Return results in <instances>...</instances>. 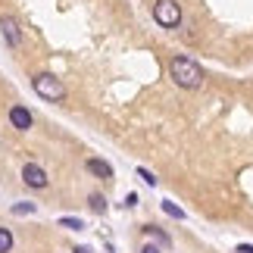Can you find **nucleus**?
Listing matches in <instances>:
<instances>
[{
	"label": "nucleus",
	"instance_id": "nucleus-1",
	"mask_svg": "<svg viewBox=\"0 0 253 253\" xmlns=\"http://www.w3.org/2000/svg\"><path fill=\"white\" fill-rule=\"evenodd\" d=\"M169 75H172V82L178 87H184V91H194V87L203 84V69L191 60V56H175L169 63Z\"/></svg>",
	"mask_w": 253,
	"mask_h": 253
},
{
	"label": "nucleus",
	"instance_id": "nucleus-2",
	"mask_svg": "<svg viewBox=\"0 0 253 253\" xmlns=\"http://www.w3.org/2000/svg\"><path fill=\"white\" fill-rule=\"evenodd\" d=\"M32 87H35L38 97H44V100H50V103H60L63 97H66L63 82L56 79V75H50V72H38V75H32Z\"/></svg>",
	"mask_w": 253,
	"mask_h": 253
},
{
	"label": "nucleus",
	"instance_id": "nucleus-3",
	"mask_svg": "<svg viewBox=\"0 0 253 253\" xmlns=\"http://www.w3.org/2000/svg\"><path fill=\"white\" fill-rule=\"evenodd\" d=\"M153 19H157L160 28H178L181 25L178 0H157V3H153Z\"/></svg>",
	"mask_w": 253,
	"mask_h": 253
},
{
	"label": "nucleus",
	"instance_id": "nucleus-4",
	"mask_svg": "<svg viewBox=\"0 0 253 253\" xmlns=\"http://www.w3.org/2000/svg\"><path fill=\"white\" fill-rule=\"evenodd\" d=\"M22 181L28 184V188H47V184H50V178H47V172L41 169V166H35V163H25L22 166Z\"/></svg>",
	"mask_w": 253,
	"mask_h": 253
},
{
	"label": "nucleus",
	"instance_id": "nucleus-5",
	"mask_svg": "<svg viewBox=\"0 0 253 253\" xmlns=\"http://www.w3.org/2000/svg\"><path fill=\"white\" fill-rule=\"evenodd\" d=\"M9 122H13V128L16 131H28V128H32V125H35V116L32 113H28L25 110V106H9Z\"/></svg>",
	"mask_w": 253,
	"mask_h": 253
},
{
	"label": "nucleus",
	"instance_id": "nucleus-6",
	"mask_svg": "<svg viewBox=\"0 0 253 253\" xmlns=\"http://www.w3.org/2000/svg\"><path fill=\"white\" fill-rule=\"evenodd\" d=\"M0 28H3V41L9 44V47H22V35H19V22L16 19H9V16H3L0 19Z\"/></svg>",
	"mask_w": 253,
	"mask_h": 253
},
{
	"label": "nucleus",
	"instance_id": "nucleus-7",
	"mask_svg": "<svg viewBox=\"0 0 253 253\" xmlns=\"http://www.w3.org/2000/svg\"><path fill=\"white\" fill-rule=\"evenodd\" d=\"M84 169L91 172V175H97V178H113V166L106 160H97V157H91L84 163Z\"/></svg>",
	"mask_w": 253,
	"mask_h": 253
},
{
	"label": "nucleus",
	"instance_id": "nucleus-8",
	"mask_svg": "<svg viewBox=\"0 0 253 253\" xmlns=\"http://www.w3.org/2000/svg\"><path fill=\"white\" fill-rule=\"evenodd\" d=\"M141 231H144V235H147V238H153V241H157L160 247H166V250L172 247V238H169V235H166V231H163L160 225H144Z\"/></svg>",
	"mask_w": 253,
	"mask_h": 253
},
{
	"label": "nucleus",
	"instance_id": "nucleus-9",
	"mask_svg": "<svg viewBox=\"0 0 253 253\" xmlns=\"http://www.w3.org/2000/svg\"><path fill=\"white\" fill-rule=\"evenodd\" d=\"M16 244V238H13V231L9 228H0V253H9Z\"/></svg>",
	"mask_w": 253,
	"mask_h": 253
},
{
	"label": "nucleus",
	"instance_id": "nucleus-10",
	"mask_svg": "<svg viewBox=\"0 0 253 253\" xmlns=\"http://www.w3.org/2000/svg\"><path fill=\"white\" fill-rule=\"evenodd\" d=\"M87 207L100 216V212H106V197H103V194H91V197H87Z\"/></svg>",
	"mask_w": 253,
	"mask_h": 253
},
{
	"label": "nucleus",
	"instance_id": "nucleus-11",
	"mask_svg": "<svg viewBox=\"0 0 253 253\" xmlns=\"http://www.w3.org/2000/svg\"><path fill=\"white\" fill-rule=\"evenodd\" d=\"M60 228H69V231H82L84 222L75 219V216H60Z\"/></svg>",
	"mask_w": 253,
	"mask_h": 253
},
{
	"label": "nucleus",
	"instance_id": "nucleus-12",
	"mask_svg": "<svg viewBox=\"0 0 253 253\" xmlns=\"http://www.w3.org/2000/svg\"><path fill=\"white\" fill-rule=\"evenodd\" d=\"M163 212H166V216H172V219H184V210L175 207L172 200H163Z\"/></svg>",
	"mask_w": 253,
	"mask_h": 253
},
{
	"label": "nucleus",
	"instance_id": "nucleus-13",
	"mask_svg": "<svg viewBox=\"0 0 253 253\" xmlns=\"http://www.w3.org/2000/svg\"><path fill=\"white\" fill-rule=\"evenodd\" d=\"M13 212H16V216H32V212H35V203H16V207H13Z\"/></svg>",
	"mask_w": 253,
	"mask_h": 253
},
{
	"label": "nucleus",
	"instance_id": "nucleus-14",
	"mask_svg": "<svg viewBox=\"0 0 253 253\" xmlns=\"http://www.w3.org/2000/svg\"><path fill=\"white\" fill-rule=\"evenodd\" d=\"M138 175H141V178H144V181L150 184V188H153V184H157V175H153L150 169H144V166H138Z\"/></svg>",
	"mask_w": 253,
	"mask_h": 253
},
{
	"label": "nucleus",
	"instance_id": "nucleus-15",
	"mask_svg": "<svg viewBox=\"0 0 253 253\" xmlns=\"http://www.w3.org/2000/svg\"><path fill=\"white\" fill-rule=\"evenodd\" d=\"M141 253H163V250H160V244H144Z\"/></svg>",
	"mask_w": 253,
	"mask_h": 253
},
{
	"label": "nucleus",
	"instance_id": "nucleus-16",
	"mask_svg": "<svg viewBox=\"0 0 253 253\" xmlns=\"http://www.w3.org/2000/svg\"><path fill=\"white\" fill-rule=\"evenodd\" d=\"M235 253H253V244H238Z\"/></svg>",
	"mask_w": 253,
	"mask_h": 253
},
{
	"label": "nucleus",
	"instance_id": "nucleus-17",
	"mask_svg": "<svg viewBox=\"0 0 253 253\" xmlns=\"http://www.w3.org/2000/svg\"><path fill=\"white\" fill-rule=\"evenodd\" d=\"M75 253H91V250H87V247H75Z\"/></svg>",
	"mask_w": 253,
	"mask_h": 253
}]
</instances>
